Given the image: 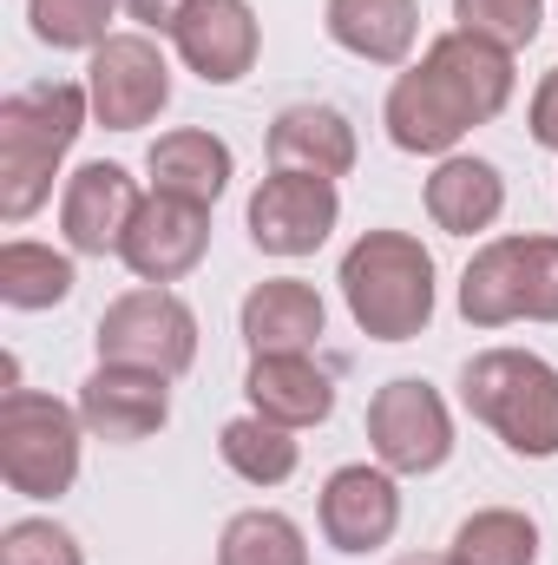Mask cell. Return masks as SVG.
Masks as SVG:
<instances>
[{
	"label": "cell",
	"mask_w": 558,
	"mask_h": 565,
	"mask_svg": "<svg viewBox=\"0 0 558 565\" xmlns=\"http://www.w3.org/2000/svg\"><path fill=\"white\" fill-rule=\"evenodd\" d=\"M513 86H519L513 53L453 26V33H440L415 66L388 86L382 126H388V139L401 145V151H415V158H447L473 126H493L513 106Z\"/></svg>",
	"instance_id": "cell-1"
},
{
	"label": "cell",
	"mask_w": 558,
	"mask_h": 565,
	"mask_svg": "<svg viewBox=\"0 0 558 565\" xmlns=\"http://www.w3.org/2000/svg\"><path fill=\"white\" fill-rule=\"evenodd\" d=\"M86 119H93V99L73 79H46L0 99V217L7 224H26L53 198V178L79 145Z\"/></svg>",
	"instance_id": "cell-2"
},
{
	"label": "cell",
	"mask_w": 558,
	"mask_h": 565,
	"mask_svg": "<svg viewBox=\"0 0 558 565\" xmlns=\"http://www.w3.org/2000/svg\"><path fill=\"white\" fill-rule=\"evenodd\" d=\"M342 302L362 335L415 342L433 322V257L408 231H368L342 257Z\"/></svg>",
	"instance_id": "cell-3"
},
{
	"label": "cell",
	"mask_w": 558,
	"mask_h": 565,
	"mask_svg": "<svg viewBox=\"0 0 558 565\" xmlns=\"http://www.w3.org/2000/svg\"><path fill=\"white\" fill-rule=\"evenodd\" d=\"M460 402L486 422L513 454L552 460L558 454V369L533 349H480L460 369Z\"/></svg>",
	"instance_id": "cell-4"
},
{
	"label": "cell",
	"mask_w": 558,
	"mask_h": 565,
	"mask_svg": "<svg viewBox=\"0 0 558 565\" xmlns=\"http://www.w3.org/2000/svg\"><path fill=\"white\" fill-rule=\"evenodd\" d=\"M79 440L86 422L79 408L40 395V388H13L0 395V480L20 500H60L79 480Z\"/></svg>",
	"instance_id": "cell-5"
},
{
	"label": "cell",
	"mask_w": 558,
	"mask_h": 565,
	"mask_svg": "<svg viewBox=\"0 0 558 565\" xmlns=\"http://www.w3.org/2000/svg\"><path fill=\"white\" fill-rule=\"evenodd\" d=\"M93 342H99V362H126V369H151L178 382L197 362V309L164 282H139L106 302Z\"/></svg>",
	"instance_id": "cell-6"
},
{
	"label": "cell",
	"mask_w": 558,
	"mask_h": 565,
	"mask_svg": "<svg viewBox=\"0 0 558 565\" xmlns=\"http://www.w3.org/2000/svg\"><path fill=\"white\" fill-rule=\"evenodd\" d=\"M368 447H375V460L395 480L440 473L447 454H453V415H447L440 388L420 382V375H395L388 388H375V402H368Z\"/></svg>",
	"instance_id": "cell-7"
},
{
	"label": "cell",
	"mask_w": 558,
	"mask_h": 565,
	"mask_svg": "<svg viewBox=\"0 0 558 565\" xmlns=\"http://www.w3.org/2000/svg\"><path fill=\"white\" fill-rule=\"evenodd\" d=\"M86 99L106 132H139L171 106V60L158 53L151 33H112L106 46L86 53Z\"/></svg>",
	"instance_id": "cell-8"
},
{
	"label": "cell",
	"mask_w": 558,
	"mask_h": 565,
	"mask_svg": "<svg viewBox=\"0 0 558 565\" xmlns=\"http://www.w3.org/2000/svg\"><path fill=\"white\" fill-rule=\"evenodd\" d=\"M335 217H342V191H335V178H315V171H270L250 191V244L264 257L322 250Z\"/></svg>",
	"instance_id": "cell-9"
},
{
	"label": "cell",
	"mask_w": 558,
	"mask_h": 565,
	"mask_svg": "<svg viewBox=\"0 0 558 565\" xmlns=\"http://www.w3.org/2000/svg\"><path fill=\"white\" fill-rule=\"evenodd\" d=\"M315 520H322V540L335 546V553H348V559H362V553H382L388 540H395V526H401V487H395V473L375 460H355V467H335L329 480H322V500H315Z\"/></svg>",
	"instance_id": "cell-10"
},
{
	"label": "cell",
	"mask_w": 558,
	"mask_h": 565,
	"mask_svg": "<svg viewBox=\"0 0 558 565\" xmlns=\"http://www.w3.org/2000/svg\"><path fill=\"white\" fill-rule=\"evenodd\" d=\"M211 250V211L191 204V198H164V191H144L139 217L119 244V264L132 270L139 282H171L191 277Z\"/></svg>",
	"instance_id": "cell-11"
},
{
	"label": "cell",
	"mask_w": 558,
	"mask_h": 565,
	"mask_svg": "<svg viewBox=\"0 0 558 565\" xmlns=\"http://www.w3.org/2000/svg\"><path fill=\"white\" fill-rule=\"evenodd\" d=\"M139 204H144L139 178H132L126 164H112V158H93V164H79V171L66 178V191H60V231H66V244H73L79 257H106V250L119 257V244H126Z\"/></svg>",
	"instance_id": "cell-12"
},
{
	"label": "cell",
	"mask_w": 558,
	"mask_h": 565,
	"mask_svg": "<svg viewBox=\"0 0 558 565\" xmlns=\"http://www.w3.org/2000/svg\"><path fill=\"white\" fill-rule=\"evenodd\" d=\"M171 46H178L184 73H197L204 86H237L264 53V20L250 0H197L171 26Z\"/></svg>",
	"instance_id": "cell-13"
},
{
	"label": "cell",
	"mask_w": 558,
	"mask_h": 565,
	"mask_svg": "<svg viewBox=\"0 0 558 565\" xmlns=\"http://www.w3.org/2000/svg\"><path fill=\"white\" fill-rule=\"evenodd\" d=\"M73 408H79L86 434H99L112 447H132V440H151L158 427L171 422V375L126 369V362H99L79 382V402Z\"/></svg>",
	"instance_id": "cell-14"
},
{
	"label": "cell",
	"mask_w": 558,
	"mask_h": 565,
	"mask_svg": "<svg viewBox=\"0 0 558 565\" xmlns=\"http://www.w3.org/2000/svg\"><path fill=\"white\" fill-rule=\"evenodd\" d=\"M237 322H244L250 355H309L329 329V309L302 277H264L244 296Z\"/></svg>",
	"instance_id": "cell-15"
},
{
	"label": "cell",
	"mask_w": 558,
	"mask_h": 565,
	"mask_svg": "<svg viewBox=\"0 0 558 565\" xmlns=\"http://www.w3.org/2000/svg\"><path fill=\"white\" fill-rule=\"evenodd\" d=\"M506 211V178L493 158H473V151H447L427 178V217L447 231V237H480L493 231Z\"/></svg>",
	"instance_id": "cell-16"
},
{
	"label": "cell",
	"mask_w": 558,
	"mask_h": 565,
	"mask_svg": "<svg viewBox=\"0 0 558 565\" xmlns=\"http://www.w3.org/2000/svg\"><path fill=\"white\" fill-rule=\"evenodd\" d=\"M244 395H250V415L282 427H315L335 415V382L329 369H315V355H250Z\"/></svg>",
	"instance_id": "cell-17"
},
{
	"label": "cell",
	"mask_w": 558,
	"mask_h": 565,
	"mask_svg": "<svg viewBox=\"0 0 558 565\" xmlns=\"http://www.w3.org/2000/svg\"><path fill=\"white\" fill-rule=\"evenodd\" d=\"M270 171H315V178H348L355 171V126L335 106H282L270 119Z\"/></svg>",
	"instance_id": "cell-18"
},
{
	"label": "cell",
	"mask_w": 558,
	"mask_h": 565,
	"mask_svg": "<svg viewBox=\"0 0 558 565\" xmlns=\"http://www.w3.org/2000/svg\"><path fill=\"white\" fill-rule=\"evenodd\" d=\"M144 171H151V191H164V198H191V204L211 211V204L224 198L237 158H230V145L217 139V132H204V126H178V132L151 139Z\"/></svg>",
	"instance_id": "cell-19"
},
{
	"label": "cell",
	"mask_w": 558,
	"mask_h": 565,
	"mask_svg": "<svg viewBox=\"0 0 558 565\" xmlns=\"http://www.w3.org/2000/svg\"><path fill=\"white\" fill-rule=\"evenodd\" d=\"M322 26L342 53L368 66H408L420 40V0H329Z\"/></svg>",
	"instance_id": "cell-20"
},
{
	"label": "cell",
	"mask_w": 558,
	"mask_h": 565,
	"mask_svg": "<svg viewBox=\"0 0 558 565\" xmlns=\"http://www.w3.org/2000/svg\"><path fill=\"white\" fill-rule=\"evenodd\" d=\"M460 316L473 329L526 322V237H493L460 270Z\"/></svg>",
	"instance_id": "cell-21"
},
{
	"label": "cell",
	"mask_w": 558,
	"mask_h": 565,
	"mask_svg": "<svg viewBox=\"0 0 558 565\" xmlns=\"http://www.w3.org/2000/svg\"><path fill=\"white\" fill-rule=\"evenodd\" d=\"M453 565H539V520L519 507H480L453 526Z\"/></svg>",
	"instance_id": "cell-22"
},
{
	"label": "cell",
	"mask_w": 558,
	"mask_h": 565,
	"mask_svg": "<svg viewBox=\"0 0 558 565\" xmlns=\"http://www.w3.org/2000/svg\"><path fill=\"white\" fill-rule=\"evenodd\" d=\"M73 257L33 237H7L0 244V302L7 309H53L73 296Z\"/></svg>",
	"instance_id": "cell-23"
},
{
	"label": "cell",
	"mask_w": 558,
	"mask_h": 565,
	"mask_svg": "<svg viewBox=\"0 0 558 565\" xmlns=\"http://www.w3.org/2000/svg\"><path fill=\"white\" fill-rule=\"evenodd\" d=\"M217 454H224V467H230L237 480H250V487H282V480L296 473V460H302L296 427L264 422V415H237V422H224Z\"/></svg>",
	"instance_id": "cell-24"
},
{
	"label": "cell",
	"mask_w": 558,
	"mask_h": 565,
	"mask_svg": "<svg viewBox=\"0 0 558 565\" xmlns=\"http://www.w3.org/2000/svg\"><path fill=\"white\" fill-rule=\"evenodd\" d=\"M217 565H309V540L302 526L277 513V507H250L224 526L217 540Z\"/></svg>",
	"instance_id": "cell-25"
},
{
	"label": "cell",
	"mask_w": 558,
	"mask_h": 565,
	"mask_svg": "<svg viewBox=\"0 0 558 565\" xmlns=\"http://www.w3.org/2000/svg\"><path fill=\"white\" fill-rule=\"evenodd\" d=\"M126 0H26V20H33V40L53 46V53H93L112 40V20H119Z\"/></svg>",
	"instance_id": "cell-26"
},
{
	"label": "cell",
	"mask_w": 558,
	"mask_h": 565,
	"mask_svg": "<svg viewBox=\"0 0 558 565\" xmlns=\"http://www.w3.org/2000/svg\"><path fill=\"white\" fill-rule=\"evenodd\" d=\"M453 20H460V33H473V40H493V46L519 53V46L539 40L546 0H453Z\"/></svg>",
	"instance_id": "cell-27"
},
{
	"label": "cell",
	"mask_w": 558,
	"mask_h": 565,
	"mask_svg": "<svg viewBox=\"0 0 558 565\" xmlns=\"http://www.w3.org/2000/svg\"><path fill=\"white\" fill-rule=\"evenodd\" d=\"M0 565H86V553L60 520H13L0 533Z\"/></svg>",
	"instance_id": "cell-28"
},
{
	"label": "cell",
	"mask_w": 558,
	"mask_h": 565,
	"mask_svg": "<svg viewBox=\"0 0 558 565\" xmlns=\"http://www.w3.org/2000/svg\"><path fill=\"white\" fill-rule=\"evenodd\" d=\"M526 322H558V237H526Z\"/></svg>",
	"instance_id": "cell-29"
},
{
	"label": "cell",
	"mask_w": 558,
	"mask_h": 565,
	"mask_svg": "<svg viewBox=\"0 0 558 565\" xmlns=\"http://www.w3.org/2000/svg\"><path fill=\"white\" fill-rule=\"evenodd\" d=\"M526 126H533V145L558 151V66L539 79V93H533V106H526Z\"/></svg>",
	"instance_id": "cell-30"
},
{
	"label": "cell",
	"mask_w": 558,
	"mask_h": 565,
	"mask_svg": "<svg viewBox=\"0 0 558 565\" xmlns=\"http://www.w3.org/2000/svg\"><path fill=\"white\" fill-rule=\"evenodd\" d=\"M191 7H197V0H126V13L139 20L144 33H171V26H178Z\"/></svg>",
	"instance_id": "cell-31"
},
{
	"label": "cell",
	"mask_w": 558,
	"mask_h": 565,
	"mask_svg": "<svg viewBox=\"0 0 558 565\" xmlns=\"http://www.w3.org/2000/svg\"><path fill=\"white\" fill-rule=\"evenodd\" d=\"M395 565H453V553H401Z\"/></svg>",
	"instance_id": "cell-32"
}]
</instances>
